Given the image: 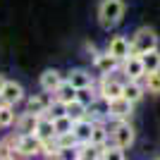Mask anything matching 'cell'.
<instances>
[{"label": "cell", "mask_w": 160, "mask_h": 160, "mask_svg": "<svg viewBox=\"0 0 160 160\" xmlns=\"http://www.w3.org/2000/svg\"><path fill=\"white\" fill-rule=\"evenodd\" d=\"M93 124L96 122L91 120V117H84V120H77L74 122V136H77V141L79 143H91V132H93Z\"/></svg>", "instance_id": "17"}, {"label": "cell", "mask_w": 160, "mask_h": 160, "mask_svg": "<svg viewBox=\"0 0 160 160\" xmlns=\"http://www.w3.org/2000/svg\"><path fill=\"white\" fill-rule=\"evenodd\" d=\"M55 141H58V148H77V146H79V141H77L74 132L58 134V136H55Z\"/></svg>", "instance_id": "27"}, {"label": "cell", "mask_w": 160, "mask_h": 160, "mask_svg": "<svg viewBox=\"0 0 160 160\" xmlns=\"http://www.w3.org/2000/svg\"><path fill=\"white\" fill-rule=\"evenodd\" d=\"M120 69L124 72V77L127 79H143V74H146V67H143V60H141V55H129L127 60H122Z\"/></svg>", "instance_id": "7"}, {"label": "cell", "mask_w": 160, "mask_h": 160, "mask_svg": "<svg viewBox=\"0 0 160 160\" xmlns=\"http://www.w3.org/2000/svg\"><path fill=\"white\" fill-rule=\"evenodd\" d=\"M110 136H112V143L120 148H132L136 134H134V127L129 124V120H115L112 129H110Z\"/></svg>", "instance_id": "4"}, {"label": "cell", "mask_w": 160, "mask_h": 160, "mask_svg": "<svg viewBox=\"0 0 160 160\" xmlns=\"http://www.w3.org/2000/svg\"><path fill=\"white\" fill-rule=\"evenodd\" d=\"M122 96H124L127 100H132L134 105H136V103L146 96L143 81H139V79H127V81H124V88H122Z\"/></svg>", "instance_id": "16"}, {"label": "cell", "mask_w": 160, "mask_h": 160, "mask_svg": "<svg viewBox=\"0 0 160 160\" xmlns=\"http://www.w3.org/2000/svg\"><path fill=\"white\" fill-rule=\"evenodd\" d=\"M110 141V129H108L105 122H96L93 124V132H91V143L96 146H105Z\"/></svg>", "instance_id": "20"}, {"label": "cell", "mask_w": 160, "mask_h": 160, "mask_svg": "<svg viewBox=\"0 0 160 160\" xmlns=\"http://www.w3.org/2000/svg\"><path fill=\"white\" fill-rule=\"evenodd\" d=\"M124 19V0H100L98 22L103 29H115Z\"/></svg>", "instance_id": "1"}, {"label": "cell", "mask_w": 160, "mask_h": 160, "mask_svg": "<svg viewBox=\"0 0 160 160\" xmlns=\"http://www.w3.org/2000/svg\"><path fill=\"white\" fill-rule=\"evenodd\" d=\"M122 62L115 58V55H110L108 50H98V53L93 55V69L98 74H112L115 69H120Z\"/></svg>", "instance_id": "5"}, {"label": "cell", "mask_w": 160, "mask_h": 160, "mask_svg": "<svg viewBox=\"0 0 160 160\" xmlns=\"http://www.w3.org/2000/svg\"><path fill=\"white\" fill-rule=\"evenodd\" d=\"M14 122H17L14 105H10V103H2V100H0V127L7 129V127H12Z\"/></svg>", "instance_id": "21"}, {"label": "cell", "mask_w": 160, "mask_h": 160, "mask_svg": "<svg viewBox=\"0 0 160 160\" xmlns=\"http://www.w3.org/2000/svg\"><path fill=\"white\" fill-rule=\"evenodd\" d=\"M143 88L151 96H160V72H146L143 74Z\"/></svg>", "instance_id": "23"}, {"label": "cell", "mask_w": 160, "mask_h": 160, "mask_svg": "<svg viewBox=\"0 0 160 160\" xmlns=\"http://www.w3.org/2000/svg\"><path fill=\"white\" fill-rule=\"evenodd\" d=\"M77 148H79V146H77ZM77 148H58V155H55V158L72 160V158H77Z\"/></svg>", "instance_id": "31"}, {"label": "cell", "mask_w": 160, "mask_h": 160, "mask_svg": "<svg viewBox=\"0 0 160 160\" xmlns=\"http://www.w3.org/2000/svg\"><path fill=\"white\" fill-rule=\"evenodd\" d=\"M53 98H58V100H62V103H69V100H74L77 98V88L72 86V84H69V81H62L60 86L55 88L53 91Z\"/></svg>", "instance_id": "22"}, {"label": "cell", "mask_w": 160, "mask_h": 160, "mask_svg": "<svg viewBox=\"0 0 160 160\" xmlns=\"http://www.w3.org/2000/svg\"><path fill=\"white\" fill-rule=\"evenodd\" d=\"M36 136L41 141H48V139H55V124H53V117H48V115H41L38 124H36Z\"/></svg>", "instance_id": "18"}, {"label": "cell", "mask_w": 160, "mask_h": 160, "mask_svg": "<svg viewBox=\"0 0 160 160\" xmlns=\"http://www.w3.org/2000/svg\"><path fill=\"white\" fill-rule=\"evenodd\" d=\"M98 158H103V146L79 143V148H77V160H98Z\"/></svg>", "instance_id": "19"}, {"label": "cell", "mask_w": 160, "mask_h": 160, "mask_svg": "<svg viewBox=\"0 0 160 160\" xmlns=\"http://www.w3.org/2000/svg\"><path fill=\"white\" fill-rule=\"evenodd\" d=\"M50 103H53V93H50V91L33 93L31 98L27 100V110H31V112H36V115H46L48 108H50Z\"/></svg>", "instance_id": "12"}, {"label": "cell", "mask_w": 160, "mask_h": 160, "mask_svg": "<svg viewBox=\"0 0 160 160\" xmlns=\"http://www.w3.org/2000/svg\"><path fill=\"white\" fill-rule=\"evenodd\" d=\"M62 81H65V74L60 69H46V72L38 77V84H41V91H50L53 93L55 88L60 86Z\"/></svg>", "instance_id": "14"}, {"label": "cell", "mask_w": 160, "mask_h": 160, "mask_svg": "<svg viewBox=\"0 0 160 160\" xmlns=\"http://www.w3.org/2000/svg\"><path fill=\"white\" fill-rule=\"evenodd\" d=\"M7 143L14 148L17 155L31 158V155H41L43 153V141H41L36 134H19L17 132V136H14V139H7Z\"/></svg>", "instance_id": "3"}, {"label": "cell", "mask_w": 160, "mask_h": 160, "mask_svg": "<svg viewBox=\"0 0 160 160\" xmlns=\"http://www.w3.org/2000/svg\"><path fill=\"white\" fill-rule=\"evenodd\" d=\"M134 112V103L132 100H127L124 96H120V98L110 100V120H129Z\"/></svg>", "instance_id": "9"}, {"label": "cell", "mask_w": 160, "mask_h": 160, "mask_svg": "<svg viewBox=\"0 0 160 160\" xmlns=\"http://www.w3.org/2000/svg\"><path fill=\"white\" fill-rule=\"evenodd\" d=\"M98 96V91H96L93 86H84V88H77V100H81L84 105H88L91 100Z\"/></svg>", "instance_id": "30"}, {"label": "cell", "mask_w": 160, "mask_h": 160, "mask_svg": "<svg viewBox=\"0 0 160 160\" xmlns=\"http://www.w3.org/2000/svg\"><path fill=\"white\" fill-rule=\"evenodd\" d=\"M67 115H69L74 122H77V120H84V117H88V108L84 105L81 100L74 98V100H69V103H67Z\"/></svg>", "instance_id": "24"}, {"label": "cell", "mask_w": 160, "mask_h": 160, "mask_svg": "<svg viewBox=\"0 0 160 160\" xmlns=\"http://www.w3.org/2000/svg\"><path fill=\"white\" fill-rule=\"evenodd\" d=\"M5 81H7V79L2 77V74H0V91H2V86H5Z\"/></svg>", "instance_id": "32"}, {"label": "cell", "mask_w": 160, "mask_h": 160, "mask_svg": "<svg viewBox=\"0 0 160 160\" xmlns=\"http://www.w3.org/2000/svg\"><path fill=\"white\" fill-rule=\"evenodd\" d=\"M41 115L31 112V110H27V112L17 115V122H14V127H17V132L19 134H33L36 132V124H38Z\"/></svg>", "instance_id": "15"}, {"label": "cell", "mask_w": 160, "mask_h": 160, "mask_svg": "<svg viewBox=\"0 0 160 160\" xmlns=\"http://www.w3.org/2000/svg\"><path fill=\"white\" fill-rule=\"evenodd\" d=\"M53 124H55V136H58V134L72 132V127H74V120L69 117V115H62V117H55V120H53Z\"/></svg>", "instance_id": "26"}, {"label": "cell", "mask_w": 160, "mask_h": 160, "mask_svg": "<svg viewBox=\"0 0 160 160\" xmlns=\"http://www.w3.org/2000/svg\"><path fill=\"white\" fill-rule=\"evenodd\" d=\"M122 88H124V81H117V79H112L110 74H103V81H100V86H98V93L103 96V98H108V100H115V98L122 96Z\"/></svg>", "instance_id": "10"}, {"label": "cell", "mask_w": 160, "mask_h": 160, "mask_svg": "<svg viewBox=\"0 0 160 160\" xmlns=\"http://www.w3.org/2000/svg\"><path fill=\"white\" fill-rule=\"evenodd\" d=\"M141 60H143L146 72H160V50H158V48L143 53V55H141Z\"/></svg>", "instance_id": "25"}, {"label": "cell", "mask_w": 160, "mask_h": 160, "mask_svg": "<svg viewBox=\"0 0 160 160\" xmlns=\"http://www.w3.org/2000/svg\"><path fill=\"white\" fill-rule=\"evenodd\" d=\"M110 55H115L117 60H127L129 55H132V43H129L127 36H112V38L108 41V48H105Z\"/></svg>", "instance_id": "8"}, {"label": "cell", "mask_w": 160, "mask_h": 160, "mask_svg": "<svg viewBox=\"0 0 160 160\" xmlns=\"http://www.w3.org/2000/svg\"><path fill=\"white\" fill-rule=\"evenodd\" d=\"M88 117L93 122H105V120H110V100L108 98H103V96H96L91 103H88Z\"/></svg>", "instance_id": "6"}, {"label": "cell", "mask_w": 160, "mask_h": 160, "mask_svg": "<svg viewBox=\"0 0 160 160\" xmlns=\"http://www.w3.org/2000/svg\"><path fill=\"white\" fill-rule=\"evenodd\" d=\"M48 117H62V115H67V103H62V100H58V98H53V103H50V108H48Z\"/></svg>", "instance_id": "29"}, {"label": "cell", "mask_w": 160, "mask_h": 160, "mask_svg": "<svg viewBox=\"0 0 160 160\" xmlns=\"http://www.w3.org/2000/svg\"><path fill=\"white\" fill-rule=\"evenodd\" d=\"M103 158L105 160H124V148H120V146H110V141H108L105 146H103Z\"/></svg>", "instance_id": "28"}, {"label": "cell", "mask_w": 160, "mask_h": 160, "mask_svg": "<svg viewBox=\"0 0 160 160\" xmlns=\"http://www.w3.org/2000/svg\"><path fill=\"white\" fill-rule=\"evenodd\" d=\"M0 100L2 103H10V105H17L24 100V86H22L19 81H5V86L0 91Z\"/></svg>", "instance_id": "11"}, {"label": "cell", "mask_w": 160, "mask_h": 160, "mask_svg": "<svg viewBox=\"0 0 160 160\" xmlns=\"http://www.w3.org/2000/svg\"><path fill=\"white\" fill-rule=\"evenodd\" d=\"M69 84H72L74 88H84V86H93V74L88 72V69H84V67H74V69H69L65 77Z\"/></svg>", "instance_id": "13"}, {"label": "cell", "mask_w": 160, "mask_h": 160, "mask_svg": "<svg viewBox=\"0 0 160 160\" xmlns=\"http://www.w3.org/2000/svg\"><path fill=\"white\" fill-rule=\"evenodd\" d=\"M129 43H132V53L134 55H143V53H148V50H153V48L160 46V36L155 33V29L141 27V29L134 31V36L129 38Z\"/></svg>", "instance_id": "2"}]
</instances>
